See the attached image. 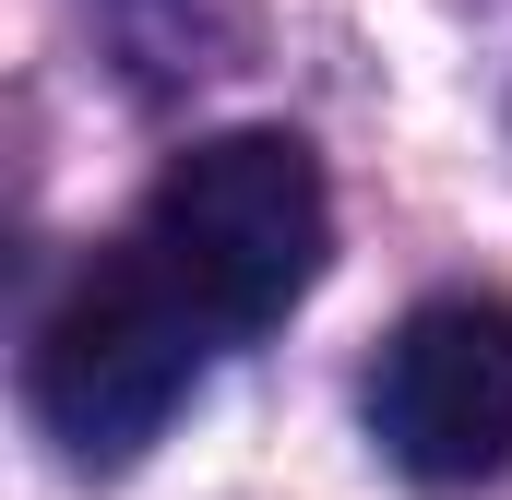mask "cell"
<instances>
[{"label": "cell", "mask_w": 512, "mask_h": 500, "mask_svg": "<svg viewBox=\"0 0 512 500\" xmlns=\"http://www.w3.org/2000/svg\"><path fill=\"white\" fill-rule=\"evenodd\" d=\"M131 250L203 310L215 346H239L262 322H286L334 250V203H322V167L298 131H215L191 143L155 191H143V227Z\"/></svg>", "instance_id": "cell-1"}, {"label": "cell", "mask_w": 512, "mask_h": 500, "mask_svg": "<svg viewBox=\"0 0 512 500\" xmlns=\"http://www.w3.org/2000/svg\"><path fill=\"white\" fill-rule=\"evenodd\" d=\"M215 358V334H203V310L143 262V250H108V262H84L72 274V298L36 322V417L84 453V465H120L143 453L167 417H179V393L203 381Z\"/></svg>", "instance_id": "cell-2"}, {"label": "cell", "mask_w": 512, "mask_h": 500, "mask_svg": "<svg viewBox=\"0 0 512 500\" xmlns=\"http://www.w3.org/2000/svg\"><path fill=\"white\" fill-rule=\"evenodd\" d=\"M370 429L405 477H512V298H429L370 370Z\"/></svg>", "instance_id": "cell-3"}]
</instances>
